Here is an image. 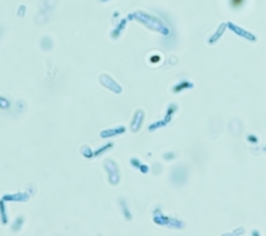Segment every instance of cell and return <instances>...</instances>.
<instances>
[{
    "label": "cell",
    "instance_id": "1",
    "mask_svg": "<svg viewBox=\"0 0 266 236\" xmlns=\"http://www.w3.org/2000/svg\"><path fill=\"white\" fill-rule=\"evenodd\" d=\"M243 3V0H232V5L234 8H239Z\"/></svg>",
    "mask_w": 266,
    "mask_h": 236
}]
</instances>
